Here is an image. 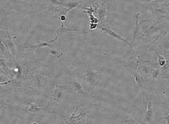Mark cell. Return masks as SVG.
I'll use <instances>...</instances> for the list:
<instances>
[{
    "label": "cell",
    "mask_w": 169,
    "mask_h": 124,
    "mask_svg": "<svg viewBox=\"0 0 169 124\" xmlns=\"http://www.w3.org/2000/svg\"><path fill=\"white\" fill-rule=\"evenodd\" d=\"M151 76H152V78H153V79H155V78H157L159 76V69H155L153 70V71H152V73H151Z\"/></svg>",
    "instance_id": "19"
},
{
    "label": "cell",
    "mask_w": 169,
    "mask_h": 124,
    "mask_svg": "<svg viewBox=\"0 0 169 124\" xmlns=\"http://www.w3.org/2000/svg\"><path fill=\"white\" fill-rule=\"evenodd\" d=\"M71 85H72L73 92L77 93L79 95L84 96V97H86L87 96V93L85 91V89L83 88V85H81V83L77 79H73L72 81V82H71Z\"/></svg>",
    "instance_id": "6"
},
{
    "label": "cell",
    "mask_w": 169,
    "mask_h": 124,
    "mask_svg": "<svg viewBox=\"0 0 169 124\" xmlns=\"http://www.w3.org/2000/svg\"><path fill=\"white\" fill-rule=\"evenodd\" d=\"M66 16H67V15H65V14H61L59 16V20L62 22H64V21L66 20Z\"/></svg>",
    "instance_id": "21"
},
{
    "label": "cell",
    "mask_w": 169,
    "mask_h": 124,
    "mask_svg": "<svg viewBox=\"0 0 169 124\" xmlns=\"http://www.w3.org/2000/svg\"><path fill=\"white\" fill-rule=\"evenodd\" d=\"M97 14H98V19L100 22H103L106 19V8H105V5L102 4L101 6L98 7V10H97Z\"/></svg>",
    "instance_id": "10"
},
{
    "label": "cell",
    "mask_w": 169,
    "mask_h": 124,
    "mask_svg": "<svg viewBox=\"0 0 169 124\" xmlns=\"http://www.w3.org/2000/svg\"><path fill=\"white\" fill-rule=\"evenodd\" d=\"M97 27H98L97 23H90V29H91V30H95V29L97 28Z\"/></svg>",
    "instance_id": "22"
},
{
    "label": "cell",
    "mask_w": 169,
    "mask_h": 124,
    "mask_svg": "<svg viewBox=\"0 0 169 124\" xmlns=\"http://www.w3.org/2000/svg\"><path fill=\"white\" fill-rule=\"evenodd\" d=\"M42 110V108H41L39 106H37L35 103H29L25 108V111L28 112V113H37Z\"/></svg>",
    "instance_id": "11"
},
{
    "label": "cell",
    "mask_w": 169,
    "mask_h": 124,
    "mask_svg": "<svg viewBox=\"0 0 169 124\" xmlns=\"http://www.w3.org/2000/svg\"><path fill=\"white\" fill-rule=\"evenodd\" d=\"M124 123H139L136 120L132 118V117H128L126 118V119H125L124 121H123Z\"/></svg>",
    "instance_id": "18"
},
{
    "label": "cell",
    "mask_w": 169,
    "mask_h": 124,
    "mask_svg": "<svg viewBox=\"0 0 169 124\" xmlns=\"http://www.w3.org/2000/svg\"><path fill=\"white\" fill-rule=\"evenodd\" d=\"M97 28L100 29L101 30H102L103 32H104V33H106L107 34H108L110 36L114 37V38L117 39V40H120V41L125 43V44H127L128 46L130 47V49H131L132 52H133V54H134V56H136L135 51H134V50H133V44H132V43H129V42L128 41V40H126L125 39H124L123 37H122V36H120V35H119L118 34H116L114 31L112 30V29L109 28V27H108V26H106L105 25H104V24H102V23L101 24V26H99Z\"/></svg>",
    "instance_id": "2"
},
{
    "label": "cell",
    "mask_w": 169,
    "mask_h": 124,
    "mask_svg": "<svg viewBox=\"0 0 169 124\" xmlns=\"http://www.w3.org/2000/svg\"><path fill=\"white\" fill-rule=\"evenodd\" d=\"M139 16H140V13H138L136 14V24H135V29L133 30V40H132V44L134 43V40L136 38V36H138V33H139V23H138V20H139Z\"/></svg>",
    "instance_id": "13"
},
{
    "label": "cell",
    "mask_w": 169,
    "mask_h": 124,
    "mask_svg": "<svg viewBox=\"0 0 169 124\" xmlns=\"http://www.w3.org/2000/svg\"><path fill=\"white\" fill-rule=\"evenodd\" d=\"M163 119H165V120H166L167 123L169 124V114H168V115H167L166 116H164V117H163Z\"/></svg>",
    "instance_id": "23"
},
{
    "label": "cell",
    "mask_w": 169,
    "mask_h": 124,
    "mask_svg": "<svg viewBox=\"0 0 169 124\" xmlns=\"http://www.w3.org/2000/svg\"><path fill=\"white\" fill-rule=\"evenodd\" d=\"M132 75H133V77L134 78V80H135L136 83L137 84V85L139 86V88H140L141 91H142V92L143 94L144 93V91H143V85H144V78L142 75H140L138 72L136 71H133V72H131Z\"/></svg>",
    "instance_id": "9"
},
{
    "label": "cell",
    "mask_w": 169,
    "mask_h": 124,
    "mask_svg": "<svg viewBox=\"0 0 169 124\" xmlns=\"http://www.w3.org/2000/svg\"><path fill=\"white\" fill-rule=\"evenodd\" d=\"M48 2L52 5H59V6H65L66 2L59 1V0H47Z\"/></svg>",
    "instance_id": "15"
},
{
    "label": "cell",
    "mask_w": 169,
    "mask_h": 124,
    "mask_svg": "<svg viewBox=\"0 0 169 124\" xmlns=\"http://www.w3.org/2000/svg\"><path fill=\"white\" fill-rule=\"evenodd\" d=\"M164 78H167V79H169V76H164V77H163Z\"/></svg>",
    "instance_id": "24"
},
{
    "label": "cell",
    "mask_w": 169,
    "mask_h": 124,
    "mask_svg": "<svg viewBox=\"0 0 169 124\" xmlns=\"http://www.w3.org/2000/svg\"><path fill=\"white\" fill-rule=\"evenodd\" d=\"M79 108H80V107L75 108L73 113L70 116L67 120H65L66 123H83L84 122L82 119L86 118L87 113L86 112L80 111Z\"/></svg>",
    "instance_id": "3"
},
{
    "label": "cell",
    "mask_w": 169,
    "mask_h": 124,
    "mask_svg": "<svg viewBox=\"0 0 169 124\" xmlns=\"http://www.w3.org/2000/svg\"><path fill=\"white\" fill-rule=\"evenodd\" d=\"M153 117H154V111H153V104L151 100H149L148 104H147V109L146 111L143 122L147 123H151L153 122Z\"/></svg>",
    "instance_id": "7"
},
{
    "label": "cell",
    "mask_w": 169,
    "mask_h": 124,
    "mask_svg": "<svg viewBox=\"0 0 169 124\" xmlns=\"http://www.w3.org/2000/svg\"><path fill=\"white\" fill-rule=\"evenodd\" d=\"M70 32H73V33H79V34H86V32H83L80 31L78 29L76 28H67L65 27V25L63 23H61V26L56 30V36L59 37V36H63V34H66V33H70Z\"/></svg>",
    "instance_id": "5"
},
{
    "label": "cell",
    "mask_w": 169,
    "mask_h": 124,
    "mask_svg": "<svg viewBox=\"0 0 169 124\" xmlns=\"http://www.w3.org/2000/svg\"><path fill=\"white\" fill-rule=\"evenodd\" d=\"M50 53L54 55L57 58H60V57L63 56V52L59 51H57V50H50Z\"/></svg>",
    "instance_id": "17"
},
{
    "label": "cell",
    "mask_w": 169,
    "mask_h": 124,
    "mask_svg": "<svg viewBox=\"0 0 169 124\" xmlns=\"http://www.w3.org/2000/svg\"><path fill=\"white\" fill-rule=\"evenodd\" d=\"M156 54L157 55V57H158V61L157 62H158L159 66L160 67H164L167 65V60L165 59V57L160 55L158 52L156 51Z\"/></svg>",
    "instance_id": "14"
},
{
    "label": "cell",
    "mask_w": 169,
    "mask_h": 124,
    "mask_svg": "<svg viewBox=\"0 0 169 124\" xmlns=\"http://www.w3.org/2000/svg\"><path fill=\"white\" fill-rule=\"evenodd\" d=\"M83 9L85 10L83 13H87L88 15H90V14H91V13H96L97 11V8H94V9L93 6H90V7H83Z\"/></svg>",
    "instance_id": "16"
},
{
    "label": "cell",
    "mask_w": 169,
    "mask_h": 124,
    "mask_svg": "<svg viewBox=\"0 0 169 124\" xmlns=\"http://www.w3.org/2000/svg\"><path fill=\"white\" fill-rule=\"evenodd\" d=\"M100 71L92 67H87L84 71L83 81H85L89 85L93 87H97L100 84Z\"/></svg>",
    "instance_id": "1"
},
{
    "label": "cell",
    "mask_w": 169,
    "mask_h": 124,
    "mask_svg": "<svg viewBox=\"0 0 169 124\" xmlns=\"http://www.w3.org/2000/svg\"><path fill=\"white\" fill-rule=\"evenodd\" d=\"M79 5V3L78 2H66V4H65V6H66V9L64 11V13L63 14H65V15H67V13L70 12V10L73 9H75L76 6H78Z\"/></svg>",
    "instance_id": "12"
},
{
    "label": "cell",
    "mask_w": 169,
    "mask_h": 124,
    "mask_svg": "<svg viewBox=\"0 0 169 124\" xmlns=\"http://www.w3.org/2000/svg\"><path fill=\"white\" fill-rule=\"evenodd\" d=\"M154 10L156 11L157 13H159V14H161V15L162 16H165L167 14V13H168L166 10H164V9H155Z\"/></svg>",
    "instance_id": "20"
},
{
    "label": "cell",
    "mask_w": 169,
    "mask_h": 124,
    "mask_svg": "<svg viewBox=\"0 0 169 124\" xmlns=\"http://www.w3.org/2000/svg\"><path fill=\"white\" fill-rule=\"evenodd\" d=\"M63 92H64V87L63 86L59 85H55V90H54V97H53V99L57 103H60V102L62 100Z\"/></svg>",
    "instance_id": "8"
},
{
    "label": "cell",
    "mask_w": 169,
    "mask_h": 124,
    "mask_svg": "<svg viewBox=\"0 0 169 124\" xmlns=\"http://www.w3.org/2000/svg\"><path fill=\"white\" fill-rule=\"evenodd\" d=\"M59 37L55 36V39L53 40H51L49 41L48 42H42V43H40V44H37V45H21V44H19V46L20 47H22V48H25V49H37V48H40V47H47V46H50L52 44H54L55 42L57 41Z\"/></svg>",
    "instance_id": "4"
}]
</instances>
